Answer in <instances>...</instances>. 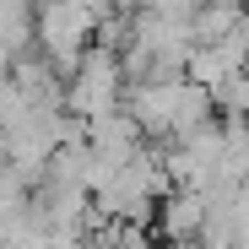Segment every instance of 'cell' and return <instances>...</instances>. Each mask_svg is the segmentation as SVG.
<instances>
[{
    "label": "cell",
    "instance_id": "6da1fadb",
    "mask_svg": "<svg viewBox=\"0 0 249 249\" xmlns=\"http://www.w3.org/2000/svg\"><path fill=\"white\" fill-rule=\"evenodd\" d=\"M65 108L76 119H103L114 108H124V76H119V54L87 44V54L76 60V71L65 76Z\"/></svg>",
    "mask_w": 249,
    "mask_h": 249
},
{
    "label": "cell",
    "instance_id": "7a4b0ae2",
    "mask_svg": "<svg viewBox=\"0 0 249 249\" xmlns=\"http://www.w3.org/2000/svg\"><path fill=\"white\" fill-rule=\"evenodd\" d=\"M87 152L98 162H108V168H130V162L146 152V136L136 130V119L124 108H114V114H103V119L87 124Z\"/></svg>",
    "mask_w": 249,
    "mask_h": 249
},
{
    "label": "cell",
    "instance_id": "3957f363",
    "mask_svg": "<svg viewBox=\"0 0 249 249\" xmlns=\"http://www.w3.org/2000/svg\"><path fill=\"white\" fill-rule=\"evenodd\" d=\"M244 17H249V0H195L190 38H195V44H222Z\"/></svg>",
    "mask_w": 249,
    "mask_h": 249
},
{
    "label": "cell",
    "instance_id": "277c9868",
    "mask_svg": "<svg viewBox=\"0 0 249 249\" xmlns=\"http://www.w3.org/2000/svg\"><path fill=\"white\" fill-rule=\"evenodd\" d=\"M27 114H33V103L22 98V87H17L11 76H0V130H17Z\"/></svg>",
    "mask_w": 249,
    "mask_h": 249
},
{
    "label": "cell",
    "instance_id": "5b68a950",
    "mask_svg": "<svg viewBox=\"0 0 249 249\" xmlns=\"http://www.w3.org/2000/svg\"><path fill=\"white\" fill-rule=\"evenodd\" d=\"M141 11H152V17H190L195 0H141Z\"/></svg>",
    "mask_w": 249,
    "mask_h": 249
},
{
    "label": "cell",
    "instance_id": "8992f818",
    "mask_svg": "<svg viewBox=\"0 0 249 249\" xmlns=\"http://www.w3.org/2000/svg\"><path fill=\"white\" fill-rule=\"evenodd\" d=\"M114 11H141V0H108Z\"/></svg>",
    "mask_w": 249,
    "mask_h": 249
}]
</instances>
